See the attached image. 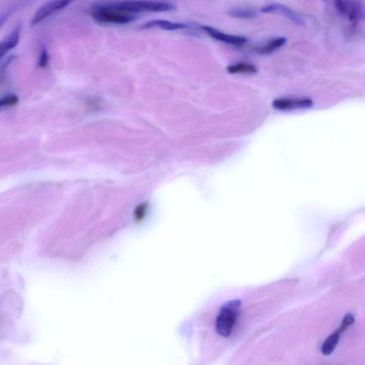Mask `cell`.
I'll return each mask as SVG.
<instances>
[{
    "label": "cell",
    "mask_w": 365,
    "mask_h": 365,
    "mask_svg": "<svg viewBox=\"0 0 365 365\" xmlns=\"http://www.w3.org/2000/svg\"><path fill=\"white\" fill-rule=\"evenodd\" d=\"M12 11H14V10H7V11L0 15V28L2 27L3 24L7 20L9 17L11 15Z\"/></svg>",
    "instance_id": "obj_17"
},
{
    "label": "cell",
    "mask_w": 365,
    "mask_h": 365,
    "mask_svg": "<svg viewBox=\"0 0 365 365\" xmlns=\"http://www.w3.org/2000/svg\"><path fill=\"white\" fill-rule=\"evenodd\" d=\"M228 15L238 19H253L258 15V12L252 9L233 8L229 10Z\"/></svg>",
    "instance_id": "obj_13"
},
{
    "label": "cell",
    "mask_w": 365,
    "mask_h": 365,
    "mask_svg": "<svg viewBox=\"0 0 365 365\" xmlns=\"http://www.w3.org/2000/svg\"><path fill=\"white\" fill-rule=\"evenodd\" d=\"M19 102V98L16 95H9L0 99V107L11 106L17 104Z\"/></svg>",
    "instance_id": "obj_16"
},
{
    "label": "cell",
    "mask_w": 365,
    "mask_h": 365,
    "mask_svg": "<svg viewBox=\"0 0 365 365\" xmlns=\"http://www.w3.org/2000/svg\"><path fill=\"white\" fill-rule=\"evenodd\" d=\"M354 320H355L354 316L351 313L347 314L343 317L339 328L332 334H330L322 344L321 352L324 355H330L334 352L337 344L339 343L342 333L345 332L354 323Z\"/></svg>",
    "instance_id": "obj_4"
},
{
    "label": "cell",
    "mask_w": 365,
    "mask_h": 365,
    "mask_svg": "<svg viewBox=\"0 0 365 365\" xmlns=\"http://www.w3.org/2000/svg\"><path fill=\"white\" fill-rule=\"evenodd\" d=\"M241 301L233 300L226 303L220 310L215 319V331L221 337H228L231 335L237 319L240 314Z\"/></svg>",
    "instance_id": "obj_2"
},
{
    "label": "cell",
    "mask_w": 365,
    "mask_h": 365,
    "mask_svg": "<svg viewBox=\"0 0 365 365\" xmlns=\"http://www.w3.org/2000/svg\"><path fill=\"white\" fill-rule=\"evenodd\" d=\"M313 102L310 99H278L273 102V107L278 111H289L311 108Z\"/></svg>",
    "instance_id": "obj_8"
},
{
    "label": "cell",
    "mask_w": 365,
    "mask_h": 365,
    "mask_svg": "<svg viewBox=\"0 0 365 365\" xmlns=\"http://www.w3.org/2000/svg\"><path fill=\"white\" fill-rule=\"evenodd\" d=\"M227 72L230 74H241V73H250L255 74L257 72L256 67L249 64L239 63L229 66L227 67Z\"/></svg>",
    "instance_id": "obj_14"
},
{
    "label": "cell",
    "mask_w": 365,
    "mask_h": 365,
    "mask_svg": "<svg viewBox=\"0 0 365 365\" xmlns=\"http://www.w3.org/2000/svg\"><path fill=\"white\" fill-rule=\"evenodd\" d=\"M262 12H265V13L280 14V15L289 18L296 24H303L305 23L303 19L301 17L300 15H297V13L290 10L288 7H285V5L278 4V3H273V4H269V5L262 9Z\"/></svg>",
    "instance_id": "obj_10"
},
{
    "label": "cell",
    "mask_w": 365,
    "mask_h": 365,
    "mask_svg": "<svg viewBox=\"0 0 365 365\" xmlns=\"http://www.w3.org/2000/svg\"><path fill=\"white\" fill-rule=\"evenodd\" d=\"M109 8L121 13L134 15L141 12L171 11L175 8L174 4L163 1H126L105 3Z\"/></svg>",
    "instance_id": "obj_1"
},
{
    "label": "cell",
    "mask_w": 365,
    "mask_h": 365,
    "mask_svg": "<svg viewBox=\"0 0 365 365\" xmlns=\"http://www.w3.org/2000/svg\"><path fill=\"white\" fill-rule=\"evenodd\" d=\"M334 3L339 13L345 17L349 22L358 23L364 17V9L360 1H335Z\"/></svg>",
    "instance_id": "obj_5"
},
{
    "label": "cell",
    "mask_w": 365,
    "mask_h": 365,
    "mask_svg": "<svg viewBox=\"0 0 365 365\" xmlns=\"http://www.w3.org/2000/svg\"><path fill=\"white\" fill-rule=\"evenodd\" d=\"M50 62V54L47 49L43 48L39 54V59H38L37 65L39 68H44L48 65Z\"/></svg>",
    "instance_id": "obj_15"
},
{
    "label": "cell",
    "mask_w": 365,
    "mask_h": 365,
    "mask_svg": "<svg viewBox=\"0 0 365 365\" xmlns=\"http://www.w3.org/2000/svg\"><path fill=\"white\" fill-rule=\"evenodd\" d=\"M91 16L95 22L99 24H125L135 20L134 15L121 13L109 8L105 3L94 6L91 11Z\"/></svg>",
    "instance_id": "obj_3"
},
{
    "label": "cell",
    "mask_w": 365,
    "mask_h": 365,
    "mask_svg": "<svg viewBox=\"0 0 365 365\" xmlns=\"http://www.w3.org/2000/svg\"><path fill=\"white\" fill-rule=\"evenodd\" d=\"M22 26H16L0 42V59L17 47L20 39Z\"/></svg>",
    "instance_id": "obj_9"
},
{
    "label": "cell",
    "mask_w": 365,
    "mask_h": 365,
    "mask_svg": "<svg viewBox=\"0 0 365 365\" xmlns=\"http://www.w3.org/2000/svg\"><path fill=\"white\" fill-rule=\"evenodd\" d=\"M286 43V39L284 37L276 38L271 39L268 43L265 44L262 47H258L256 49V52L261 54H269L276 51L279 48Z\"/></svg>",
    "instance_id": "obj_12"
},
{
    "label": "cell",
    "mask_w": 365,
    "mask_h": 365,
    "mask_svg": "<svg viewBox=\"0 0 365 365\" xmlns=\"http://www.w3.org/2000/svg\"><path fill=\"white\" fill-rule=\"evenodd\" d=\"M70 3L71 1H67V0H64V1L63 0H55V1L46 3L35 12L32 19V25H36L39 24L55 12L67 7Z\"/></svg>",
    "instance_id": "obj_6"
},
{
    "label": "cell",
    "mask_w": 365,
    "mask_h": 365,
    "mask_svg": "<svg viewBox=\"0 0 365 365\" xmlns=\"http://www.w3.org/2000/svg\"><path fill=\"white\" fill-rule=\"evenodd\" d=\"M201 28L210 37L225 44L233 46H242L246 42V39L245 37L222 33L209 26H201Z\"/></svg>",
    "instance_id": "obj_7"
},
{
    "label": "cell",
    "mask_w": 365,
    "mask_h": 365,
    "mask_svg": "<svg viewBox=\"0 0 365 365\" xmlns=\"http://www.w3.org/2000/svg\"><path fill=\"white\" fill-rule=\"evenodd\" d=\"M189 27L184 23L174 22L172 21L165 20V19H155L144 23L141 26L143 29L159 28L168 31H175V30H183Z\"/></svg>",
    "instance_id": "obj_11"
}]
</instances>
